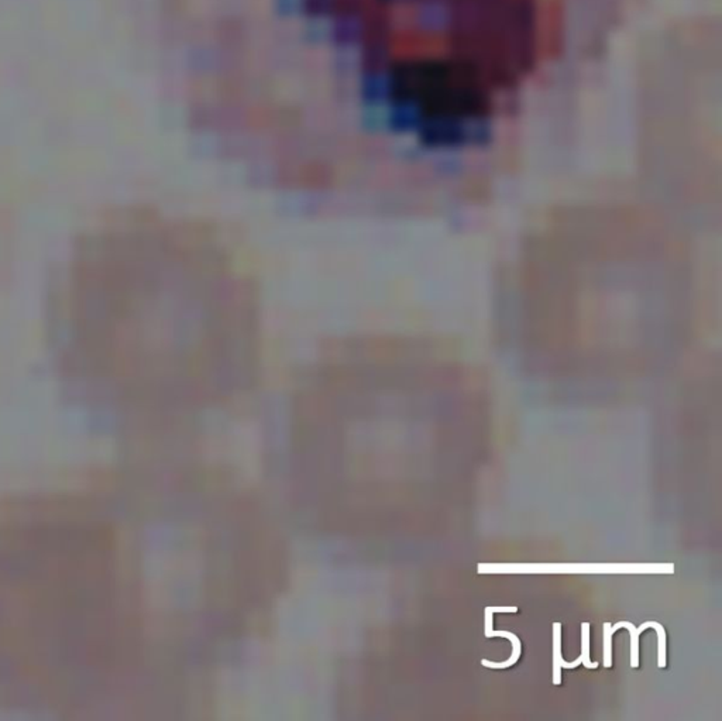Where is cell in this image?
Instances as JSON below:
<instances>
[{"label": "cell", "instance_id": "cell-5", "mask_svg": "<svg viewBox=\"0 0 722 721\" xmlns=\"http://www.w3.org/2000/svg\"><path fill=\"white\" fill-rule=\"evenodd\" d=\"M581 630H583V632H581V659H583V663L588 669H595V668H598V663L590 661V623H583L581 624Z\"/></svg>", "mask_w": 722, "mask_h": 721}, {"label": "cell", "instance_id": "cell-6", "mask_svg": "<svg viewBox=\"0 0 722 721\" xmlns=\"http://www.w3.org/2000/svg\"><path fill=\"white\" fill-rule=\"evenodd\" d=\"M612 634H611V624L604 623V666L611 668L612 666Z\"/></svg>", "mask_w": 722, "mask_h": 721}, {"label": "cell", "instance_id": "cell-4", "mask_svg": "<svg viewBox=\"0 0 722 721\" xmlns=\"http://www.w3.org/2000/svg\"><path fill=\"white\" fill-rule=\"evenodd\" d=\"M649 627H652L657 631V638H659V662H657V665H659V668H664L666 666V631L659 623H655V621H647V623L642 624L640 627L636 628V631L640 635V632H643Z\"/></svg>", "mask_w": 722, "mask_h": 721}, {"label": "cell", "instance_id": "cell-2", "mask_svg": "<svg viewBox=\"0 0 722 721\" xmlns=\"http://www.w3.org/2000/svg\"><path fill=\"white\" fill-rule=\"evenodd\" d=\"M562 624L556 623L553 624V684L562 683V675H560V662L562 659V634H560Z\"/></svg>", "mask_w": 722, "mask_h": 721}, {"label": "cell", "instance_id": "cell-3", "mask_svg": "<svg viewBox=\"0 0 722 721\" xmlns=\"http://www.w3.org/2000/svg\"><path fill=\"white\" fill-rule=\"evenodd\" d=\"M619 628H628L629 630V634H631V666L632 668H638V665H639V634L636 631V627L632 623H628V621L617 623L611 628V634L614 635Z\"/></svg>", "mask_w": 722, "mask_h": 721}, {"label": "cell", "instance_id": "cell-1", "mask_svg": "<svg viewBox=\"0 0 722 721\" xmlns=\"http://www.w3.org/2000/svg\"><path fill=\"white\" fill-rule=\"evenodd\" d=\"M486 630H484V634L487 638H491V637H504V638H510L513 641V655L508 661L505 662H501V663H496V662H490V661H486L483 659L481 661V665L486 666V668H491V669H505V668H510L513 666L514 663H517V661L520 659L521 656V641L517 635L508 632V631H494L493 630V607H487L486 608Z\"/></svg>", "mask_w": 722, "mask_h": 721}]
</instances>
